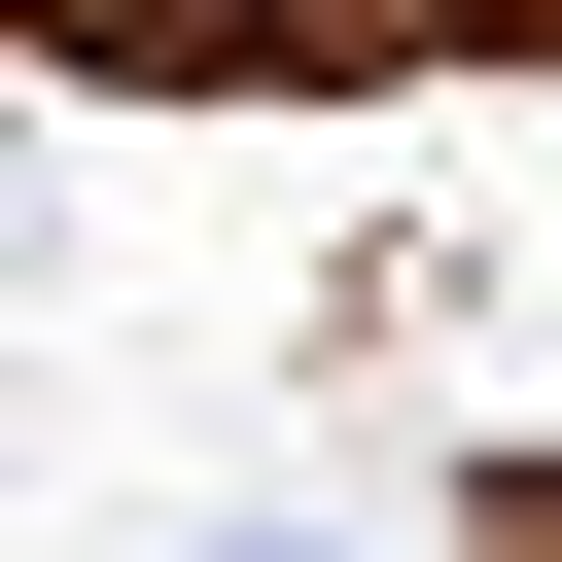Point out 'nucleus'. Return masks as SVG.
<instances>
[{"instance_id": "obj_1", "label": "nucleus", "mask_w": 562, "mask_h": 562, "mask_svg": "<svg viewBox=\"0 0 562 562\" xmlns=\"http://www.w3.org/2000/svg\"><path fill=\"white\" fill-rule=\"evenodd\" d=\"M246 562H281V527H246Z\"/></svg>"}]
</instances>
